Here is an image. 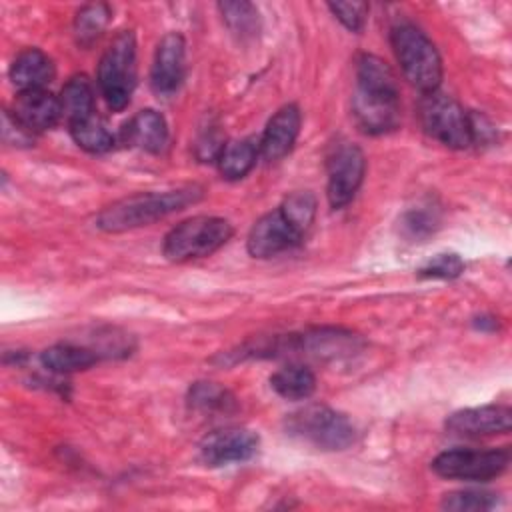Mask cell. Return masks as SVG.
Masks as SVG:
<instances>
[{
	"label": "cell",
	"instance_id": "9",
	"mask_svg": "<svg viewBox=\"0 0 512 512\" xmlns=\"http://www.w3.org/2000/svg\"><path fill=\"white\" fill-rule=\"evenodd\" d=\"M304 230L278 206L254 222L248 234V252L254 258H272L298 246L304 238Z\"/></svg>",
	"mask_w": 512,
	"mask_h": 512
},
{
	"label": "cell",
	"instance_id": "5",
	"mask_svg": "<svg viewBox=\"0 0 512 512\" xmlns=\"http://www.w3.org/2000/svg\"><path fill=\"white\" fill-rule=\"evenodd\" d=\"M232 236V224L218 216H192L174 226L164 238V256L172 262L204 258L222 248Z\"/></svg>",
	"mask_w": 512,
	"mask_h": 512
},
{
	"label": "cell",
	"instance_id": "15",
	"mask_svg": "<svg viewBox=\"0 0 512 512\" xmlns=\"http://www.w3.org/2000/svg\"><path fill=\"white\" fill-rule=\"evenodd\" d=\"M12 114L36 134L40 130H48L56 126L58 120L62 118V108H60V100L42 88V90L18 92Z\"/></svg>",
	"mask_w": 512,
	"mask_h": 512
},
{
	"label": "cell",
	"instance_id": "13",
	"mask_svg": "<svg viewBox=\"0 0 512 512\" xmlns=\"http://www.w3.org/2000/svg\"><path fill=\"white\" fill-rule=\"evenodd\" d=\"M184 48V38L176 32L158 42L150 70V84L158 96H172L180 88L186 70Z\"/></svg>",
	"mask_w": 512,
	"mask_h": 512
},
{
	"label": "cell",
	"instance_id": "17",
	"mask_svg": "<svg viewBox=\"0 0 512 512\" xmlns=\"http://www.w3.org/2000/svg\"><path fill=\"white\" fill-rule=\"evenodd\" d=\"M54 76L52 60L38 48H28L20 52L10 66V80L18 92L42 90Z\"/></svg>",
	"mask_w": 512,
	"mask_h": 512
},
{
	"label": "cell",
	"instance_id": "16",
	"mask_svg": "<svg viewBox=\"0 0 512 512\" xmlns=\"http://www.w3.org/2000/svg\"><path fill=\"white\" fill-rule=\"evenodd\" d=\"M124 142L140 148L150 154H158L164 150L168 140V128L164 118L156 110H140L130 118L126 128L122 130Z\"/></svg>",
	"mask_w": 512,
	"mask_h": 512
},
{
	"label": "cell",
	"instance_id": "19",
	"mask_svg": "<svg viewBox=\"0 0 512 512\" xmlns=\"http://www.w3.org/2000/svg\"><path fill=\"white\" fill-rule=\"evenodd\" d=\"M58 100L62 108V118H66L68 124L94 114V88L84 74L72 76L64 84Z\"/></svg>",
	"mask_w": 512,
	"mask_h": 512
},
{
	"label": "cell",
	"instance_id": "22",
	"mask_svg": "<svg viewBox=\"0 0 512 512\" xmlns=\"http://www.w3.org/2000/svg\"><path fill=\"white\" fill-rule=\"evenodd\" d=\"M68 126H70V134H72L74 142L86 152L102 154V152L110 150L114 144V136L110 134L106 124L96 114L74 120Z\"/></svg>",
	"mask_w": 512,
	"mask_h": 512
},
{
	"label": "cell",
	"instance_id": "30",
	"mask_svg": "<svg viewBox=\"0 0 512 512\" xmlns=\"http://www.w3.org/2000/svg\"><path fill=\"white\" fill-rule=\"evenodd\" d=\"M2 138L10 146H30L34 142V132L6 110L2 114Z\"/></svg>",
	"mask_w": 512,
	"mask_h": 512
},
{
	"label": "cell",
	"instance_id": "7",
	"mask_svg": "<svg viewBox=\"0 0 512 512\" xmlns=\"http://www.w3.org/2000/svg\"><path fill=\"white\" fill-rule=\"evenodd\" d=\"M418 118L428 136L450 148H466L472 144L470 114L450 96L434 90L422 96Z\"/></svg>",
	"mask_w": 512,
	"mask_h": 512
},
{
	"label": "cell",
	"instance_id": "24",
	"mask_svg": "<svg viewBox=\"0 0 512 512\" xmlns=\"http://www.w3.org/2000/svg\"><path fill=\"white\" fill-rule=\"evenodd\" d=\"M218 8L228 28L240 40H248L258 34L260 18H258V10L250 2H220Z\"/></svg>",
	"mask_w": 512,
	"mask_h": 512
},
{
	"label": "cell",
	"instance_id": "25",
	"mask_svg": "<svg viewBox=\"0 0 512 512\" xmlns=\"http://www.w3.org/2000/svg\"><path fill=\"white\" fill-rule=\"evenodd\" d=\"M110 20V8L106 4H88L74 18V36L80 46H92L104 32Z\"/></svg>",
	"mask_w": 512,
	"mask_h": 512
},
{
	"label": "cell",
	"instance_id": "14",
	"mask_svg": "<svg viewBox=\"0 0 512 512\" xmlns=\"http://www.w3.org/2000/svg\"><path fill=\"white\" fill-rule=\"evenodd\" d=\"M300 122H302V116L294 104L282 106L270 118V122L266 124V130L258 142V152L262 154V158L268 162L284 158L292 150V146L298 138Z\"/></svg>",
	"mask_w": 512,
	"mask_h": 512
},
{
	"label": "cell",
	"instance_id": "1",
	"mask_svg": "<svg viewBox=\"0 0 512 512\" xmlns=\"http://www.w3.org/2000/svg\"><path fill=\"white\" fill-rule=\"evenodd\" d=\"M352 110L358 126L368 134L390 132L400 122L396 76L390 66L374 54H362L356 62Z\"/></svg>",
	"mask_w": 512,
	"mask_h": 512
},
{
	"label": "cell",
	"instance_id": "26",
	"mask_svg": "<svg viewBox=\"0 0 512 512\" xmlns=\"http://www.w3.org/2000/svg\"><path fill=\"white\" fill-rule=\"evenodd\" d=\"M496 494L486 492V490H458L450 492L442 498V508L444 510H454V512H484L492 510L496 506Z\"/></svg>",
	"mask_w": 512,
	"mask_h": 512
},
{
	"label": "cell",
	"instance_id": "6",
	"mask_svg": "<svg viewBox=\"0 0 512 512\" xmlns=\"http://www.w3.org/2000/svg\"><path fill=\"white\" fill-rule=\"evenodd\" d=\"M288 434L322 450H344L354 438L356 430L352 422L328 406L312 404L286 418Z\"/></svg>",
	"mask_w": 512,
	"mask_h": 512
},
{
	"label": "cell",
	"instance_id": "3",
	"mask_svg": "<svg viewBox=\"0 0 512 512\" xmlns=\"http://www.w3.org/2000/svg\"><path fill=\"white\" fill-rule=\"evenodd\" d=\"M390 44L406 80L422 94L438 90L442 60L434 42L414 24L398 22L390 30Z\"/></svg>",
	"mask_w": 512,
	"mask_h": 512
},
{
	"label": "cell",
	"instance_id": "8",
	"mask_svg": "<svg viewBox=\"0 0 512 512\" xmlns=\"http://www.w3.org/2000/svg\"><path fill=\"white\" fill-rule=\"evenodd\" d=\"M510 462L508 450H446L432 462V470L442 478L490 480L500 476Z\"/></svg>",
	"mask_w": 512,
	"mask_h": 512
},
{
	"label": "cell",
	"instance_id": "29",
	"mask_svg": "<svg viewBox=\"0 0 512 512\" xmlns=\"http://www.w3.org/2000/svg\"><path fill=\"white\" fill-rule=\"evenodd\" d=\"M436 222H438V218H436L434 210H428V206H426V208L410 210L402 220V228L410 238H422V236H428L430 232H434Z\"/></svg>",
	"mask_w": 512,
	"mask_h": 512
},
{
	"label": "cell",
	"instance_id": "18",
	"mask_svg": "<svg viewBox=\"0 0 512 512\" xmlns=\"http://www.w3.org/2000/svg\"><path fill=\"white\" fill-rule=\"evenodd\" d=\"M40 360L42 366L54 374H70L94 366L98 362V354L92 348L76 344H54L42 352Z\"/></svg>",
	"mask_w": 512,
	"mask_h": 512
},
{
	"label": "cell",
	"instance_id": "23",
	"mask_svg": "<svg viewBox=\"0 0 512 512\" xmlns=\"http://www.w3.org/2000/svg\"><path fill=\"white\" fill-rule=\"evenodd\" d=\"M188 404L204 414H214V412H230L234 404V396L218 386L216 382H196L190 386L188 392Z\"/></svg>",
	"mask_w": 512,
	"mask_h": 512
},
{
	"label": "cell",
	"instance_id": "11",
	"mask_svg": "<svg viewBox=\"0 0 512 512\" xmlns=\"http://www.w3.org/2000/svg\"><path fill=\"white\" fill-rule=\"evenodd\" d=\"M258 436L246 428H224L208 434L200 444V456L208 466L244 462L256 454Z\"/></svg>",
	"mask_w": 512,
	"mask_h": 512
},
{
	"label": "cell",
	"instance_id": "2",
	"mask_svg": "<svg viewBox=\"0 0 512 512\" xmlns=\"http://www.w3.org/2000/svg\"><path fill=\"white\" fill-rule=\"evenodd\" d=\"M202 198V190L196 186L166 190V192H146L122 198L106 206L98 214V228L106 232H124L140 226H148L172 212L186 208Z\"/></svg>",
	"mask_w": 512,
	"mask_h": 512
},
{
	"label": "cell",
	"instance_id": "4",
	"mask_svg": "<svg viewBox=\"0 0 512 512\" xmlns=\"http://www.w3.org/2000/svg\"><path fill=\"white\" fill-rule=\"evenodd\" d=\"M136 84V40L132 30L118 32L98 64V86L112 110H122Z\"/></svg>",
	"mask_w": 512,
	"mask_h": 512
},
{
	"label": "cell",
	"instance_id": "28",
	"mask_svg": "<svg viewBox=\"0 0 512 512\" xmlns=\"http://www.w3.org/2000/svg\"><path fill=\"white\" fill-rule=\"evenodd\" d=\"M328 8L348 30H352V32L362 30V26L366 22L368 4H364V2H330Z\"/></svg>",
	"mask_w": 512,
	"mask_h": 512
},
{
	"label": "cell",
	"instance_id": "31",
	"mask_svg": "<svg viewBox=\"0 0 512 512\" xmlns=\"http://www.w3.org/2000/svg\"><path fill=\"white\" fill-rule=\"evenodd\" d=\"M224 138L220 136L218 128H208L202 130L198 140H196V154L200 160H218L222 148H224Z\"/></svg>",
	"mask_w": 512,
	"mask_h": 512
},
{
	"label": "cell",
	"instance_id": "20",
	"mask_svg": "<svg viewBox=\"0 0 512 512\" xmlns=\"http://www.w3.org/2000/svg\"><path fill=\"white\" fill-rule=\"evenodd\" d=\"M270 386L286 400H304L316 388V378L302 364H288L270 376Z\"/></svg>",
	"mask_w": 512,
	"mask_h": 512
},
{
	"label": "cell",
	"instance_id": "21",
	"mask_svg": "<svg viewBox=\"0 0 512 512\" xmlns=\"http://www.w3.org/2000/svg\"><path fill=\"white\" fill-rule=\"evenodd\" d=\"M256 156H258V146L254 144V140L242 138V140L226 142L216 162L224 178L240 180L252 170V166L256 164Z\"/></svg>",
	"mask_w": 512,
	"mask_h": 512
},
{
	"label": "cell",
	"instance_id": "27",
	"mask_svg": "<svg viewBox=\"0 0 512 512\" xmlns=\"http://www.w3.org/2000/svg\"><path fill=\"white\" fill-rule=\"evenodd\" d=\"M462 270H464V262L458 254H438L420 268V276L450 280L460 276Z\"/></svg>",
	"mask_w": 512,
	"mask_h": 512
},
{
	"label": "cell",
	"instance_id": "10",
	"mask_svg": "<svg viewBox=\"0 0 512 512\" xmlns=\"http://www.w3.org/2000/svg\"><path fill=\"white\" fill-rule=\"evenodd\" d=\"M366 170L364 152L356 144H340L328 158V200L332 208L346 206L358 192Z\"/></svg>",
	"mask_w": 512,
	"mask_h": 512
},
{
	"label": "cell",
	"instance_id": "12",
	"mask_svg": "<svg viewBox=\"0 0 512 512\" xmlns=\"http://www.w3.org/2000/svg\"><path fill=\"white\" fill-rule=\"evenodd\" d=\"M510 426H512L510 408L494 406V404L464 408L446 418V430L464 438L506 434Z\"/></svg>",
	"mask_w": 512,
	"mask_h": 512
}]
</instances>
